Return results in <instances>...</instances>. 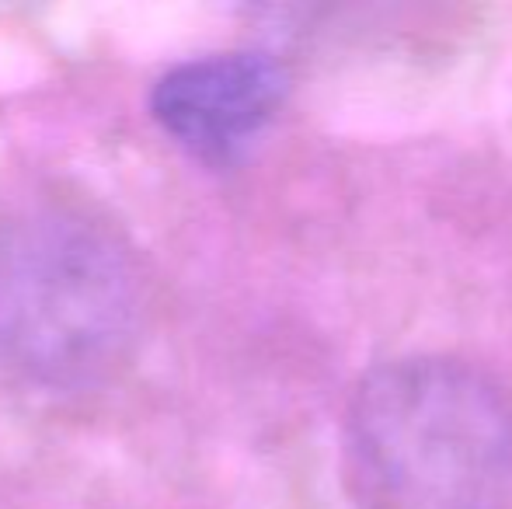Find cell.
<instances>
[{
  "mask_svg": "<svg viewBox=\"0 0 512 509\" xmlns=\"http://www.w3.org/2000/svg\"><path fill=\"white\" fill-rule=\"evenodd\" d=\"M286 70L269 53H213L171 67L150 91L157 126L185 150L223 161L276 119Z\"/></svg>",
  "mask_w": 512,
  "mask_h": 509,
  "instance_id": "cell-3",
  "label": "cell"
},
{
  "mask_svg": "<svg viewBox=\"0 0 512 509\" xmlns=\"http://www.w3.org/2000/svg\"><path fill=\"white\" fill-rule=\"evenodd\" d=\"M342 475L356 509H509L512 412L471 363L387 360L352 387Z\"/></svg>",
  "mask_w": 512,
  "mask_h": 509,
  "instance_id": "cell-1",
  "label": "cell"
},
{
  "mask_svg": "<svg viewBox=\"0 0 512 509\" xmlns=\"http://www.w3.org/2000/svg\"><path fill=\"white\" fill-rule=\"evenodd\" d=\"M147 290L133 248L74 206L0 220V374L42 391H91L129 367Z\"/></svg>",
  "mask_w": 512,
  "mask_h": 509,
  "instance_id": "cell-2",
  "label": "cell"
}]
</instances>
